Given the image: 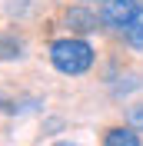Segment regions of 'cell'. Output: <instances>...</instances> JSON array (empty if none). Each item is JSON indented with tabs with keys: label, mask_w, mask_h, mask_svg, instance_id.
Returning a JSON list of instances; mask_svg holds the SVG:
<instances>
[{
	"label": "cell",
	"mask_w": 143,
	"mask_h": 146,
	"mask_svg": "<svg viewBox=\"0 0 143 146\" xmlns=\"http://www.w3.org/2000/svg\"><path fill=\"white\" fill-rule=\"evenodd\" d=\"M53 146H77V143H70V139H60V143H53Z\"/></svg>",
	"instance_id": "obj_8"
},
{
	"label": "cell",
	"mask_w": 143,
	"mask_h": 146,
	"mask_svg": "<svg viewBox=\"0 0 143 146\" xmlns=\"http://www.w3.org/2000/svg\"><path fill=\"white\" fill-rule=\"evenodd\" d=\"M136 10H140V0H103L100 3V23L107 30L126 33V27L136 17Z\"/></svg>",
	"instance_id": "obj_2"
},
{
	"label": "cell",
	"mask_w": 143,
	"mask_h": 146,
	"mask_svg": "<svg viewBox=\"0 0 143 146\" xmlns=\"http://www.w3.org/2000/svg\"><path fill=\"white\" fill-rule=\"evenodd\" d=\"M126 40H130V46H133V50H143V7L136 10L133 23L126 27Z\"/></svg>",
	"instance_id": "obj_6"
},
{
	"label": "cell",
	"mask_w": 143,
	"mask_h": 146,
	"mask_svg": "<svg viewBox=\"0 0 143 146\" xmlns=\"http://www.w3.org/2000/svg\"><path fill=\"white\" fill-rule=\"evenodd\" d=\"M93 46L80 36H63V40H53L50 43V63L57 66L67 76H80L93 66Z\"/></svg>",
	"instance_id": "obj_1"
},
{
	"label": "cell",
	"mask_w": 143,
	"mask_h": 146,
	"mask_svg": "<svg viewBox=\"0 0 143 146\" xmlns=\"http://www.w3.org/2000/svg\"><path fill=\"white\" fill-rule=\"evenodd\" d=\"M103 146H140V136L126 126H110L103 133Z\"/></svg>",
	"instance_id": "obj_4"
},
{
	"label": "cell",
	"mask_w": 143,
	"mask_h": 146,
	"mask_svg": "<svg viewBox=\"0 0 143 146\" xmlns=\"http://www.w3.org/2000/svg\"><path fill=\"white\" fill-rule=\"evenodd\" d=\"M63 23H67V30H73V33H93V30L100 27L97 13H90L87 7H70L63 13Z\"/></svg>",
	"instance_id": "obj_3"
},
{
	"label": "cell",
	"mask_w": 143,
	"mask_h": 146,
	"mask_svg": "<svg viewBox=\"0 0 143 146\" xmlns=\"http://www.w3.org/2000/svg\"><path fill=\"white\" fill-rule=\"evenodd\" d=\"M130 126H133V129H140V133H143V103H140V106H133V110H130Z\"/></svg>",
	"instance_id": "obj_7"
},
{
	"label": "cell",
	"mask_w": 143,
	"mask_h": 146,
	"mask_svg": "<svg viewBox=\"0 0 143 146\" xmlns=\"http://www.w3.org/2000/svg\"><path fill=\"white\" fill-rule=\"evenodd\" d=\"M23 56V40L17 33H0V60H20Z\"/></svg>",
	"instance_id": "obj_5"
}]
</instances>
